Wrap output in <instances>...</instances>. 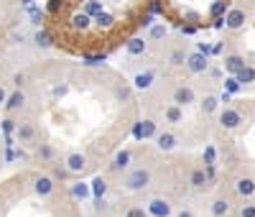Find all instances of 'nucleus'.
<instances>
[{
  "mask_svg": "<svg viewBox=\"0 0 255 217\" xmlns=\"http://www.w3.org/2000/svg\"><path fill=\"white\" fill-rule=\"evenodd\" d=\"M125 189L128 192H140L145 187H151V171H148L145 166H135L125 174V179H123Z\"/></svg>",
  "mask_w": 255,
  "mask_h": 217,
  "instance_id": "nucleus-1",
  "label": "nucleus"
},
{
  "mask_svg": "<svg viewBox=\"0 0 255 217\" xmlns=\"http://www.w3.org/2000/svg\"><path fill=\"white\" fill-rule=\"evenodd\" d=\"M197 100V92H194V87L191 84H176L174 87V92H171V102L174 105H181V107H186V105H191Z\"/></svg>",
  "mask_w": 255,
  "mask_h": 217,
  "instance_id": "nucleus-2",
  "label": "nucleus"
},
{
  "mask_svg": "<svg viewBox=\"0 0 255 217\" xmlns=\"http://www.w3.org/2000/svg\"><path fill=\"white\" fill-rule=\"evenodd\" d=\"M186 69H189L191 74H207V69H209V56L202 54V51H191V54L186 56Z\"/></svg>",
  "mask_w": 255,
  "mask_h": 217,
  "instance_id": "nucleus-3",
  "label": "nucleus"
},
{
  "mask_svg": "<svg viewBox=\"0 0 255 217\" xmlns=\"http://www.w3.org/2000/svg\"><path fill=\"white\" fill-rule=\"evenodd\" d=\"M220 125L225 130H238L243 125V113L235 110V107H225V110L220 113Z\"/></svg>",
  "mask_w": 255,
  "mask_h": 217,
  "instance_id": "nucleus-4",
  "label": "nucleus"
},
{
  "mask_svg": "<svg viewBox=\"0 0 255 217\" xmlns=\"http://www.w3.org/2000/svg\"><path fill=\"white\" fill-rule=\"evenodd\" d=\"M245 20H248V13H245L243 8H230V10L225 13V26H227L230 31H240V28L245 26Z\"/></svg>",
  "mask_w": 255,
  "mask_h": 217,
  "instance_id": "nucleus-5",
  "label": "nucleus"
},
{
  "mask_svg": "<svg viewBox=\"0 0 255 217\" xmlns=\"http://www.w3.org/2000/svg\"><path fill=\"white\" fill-rule=\"evenodd\" d=\"M153 141H156V148L163 151V154H168V151H174V148L179 146V136L171 133V130H161Z\"/></svg>",
  "mask_w": 255,
  "mask_h": 217,
  "instance_id": "nucleus-6",
  "label": "nucleus"
},
{
  "mask_svg": "<svg viewBox=\"0 0 255 217\" xmlns=\"http://www.w3.org/2000/svg\"><path fill=\"white\" fill-rule=\"evenodd\" d=\"M64 166H67L69 174H82L84 169H87V156L79 154V151H72V154L64 159Z\"/></svg>",
  "mask_w": 255,
  "mask_h": 217,
  "instance_id": "nucleus-7",
  "label": "nucleus"
},
{
  "mask_svg": "<svg viewBox=\"0 0 255 217\" xmlns=\"http://www.w3.org/2000/svg\"><path fill=\"white\" fill-rule=\"evenodd\" d=\"M15 138H18L20 143H23V146L33 143V141H36V125H33L31 120L18 123V128H15Z\"/></svg>",
  "mask_w": 255,
  "mask_h": 217,
  "instance_id": "nucleus-8",
  "label": "nucleus"
},
{
  "mask_svg": "<svg viewBox=\"0 0 255 217\" xmlns=\"http://www.w3.org/2000/svg\"><path fill=\"white\" fill-rule=\"evenodd\" d=\"M125 51L130 56H143L148 51V38L145 36H130L125 41Z\"/></svg>",
  "mask_w": 255,
  "mask_h": 217,
  "instance_id": "nucleus-9",
  "label": "nucleus"
},
{
  "mask_svg": "<svg viewBox=\"0 0 255 217\" xmlns=\"http://www.w3.org/2000/svg\"><path fill=\"white\" fill-rule=\"evenodd\" d=\"M133 136H135L138 141H143V138H156V136H158V128H156L153 120H140V123H135V128H133Z\"/></svg>",
  "mask_w": 255,
  "mask_h": 217,
  "instance_id": "nucleus-10",
  "label": "nucleus"
},
{
  "mask_svg": "<svg viewBox=\"0 0 255 217\" xmlns=\"http://www.w3.org/2000/svg\"><path fill=\"white\" fill-rule=\"evenodd\" d=\"M209 174H207V169H194V171H191L189 174V184H191V189H197V192H204L207 187H209Z\"/></svg>",
  "mask_w": 255,
  "mask_h": 217,
  "instance_id": "nucleus-11",
  "label": "nucleus"
},
{
  "mask_svg": "<svg viewBox=\"0 0 255 217\" xmlns=\"http://www.w3.org/2000/svg\"><path fill=\"white\" fill-rule=\"evenodd\" d=\"M245 64H248V61H245V56H243V54H227V56H225V61H222V67H225V72H227L230 77H235V74L245 67Z\"/></svg>",
  "mask_w": 255,
  "mask_h": 217,
  "instance_id": "nucleus-12",
  "label": "nucleus"
},
{
  "mask_svg": "<svg viewBox=\"0 0 255 217\" xmlns=\"http://www.w3.org/2000/svg\"><path fill=\"white\" fill-rule=\"evenodd\" d=\"M148 215H153V217H168L171 215V202L163 200V197H156L148 202Z\"/></svg>",
  "mask_w": 255,
  "mask_h": 217,
  "instance_id": "nucleus-13",
  "label": "nucleus"
},
{
  "mask_svg": "<svg viewBox=\"0 0 255 217\" xmlns=\"http://www.w3.org/2000/svg\"><path fill=\"white\" fill-rule=\"evenodd\" d=\"M163 120H166L168 125H181V123H184V107L171 102V105L163 110Z\"/></svg>",
  "mask_w": 255,
  "mask_h": 217,
  "instance_id": "nucleus-14",
  "label": "nucleus"
},
{
  "mask_svg": "<svg viewBox=\"0 0 255 217\" xmlns=\"http://www.w3.org/2000/svg\"><path fill=\"white\" fill-rule=\"evenodd\" d=\"M26 105V95H23V90H15V92H10L8 95V100H5V110L8 113H15V110H20V107Z\"/></svg>",
  "mask_w": 255,
  "mask_h": 217,
  "instance_id": "nucleus-15",
  "label": "nucleus"
},
{
  "mask_svg": "<svg viewBox=\"0 0 255 217\" xmlns=\"http://www.w3.org/2000/svg\"><path fill=\"white\" fill-rule=\"evenodd\" d=\"M230 210H232V205H230L227 197H217V200H212V205H209L212 217H225V215H230Z\"/></svg>",
  "mask_w": 255,
  "mask_h": 217,
  "instance_id": "nucleus-16",
  "label": "nucleus"
},
{
  "mask_svg": "<svg viewBox=\"0 0 255 217\" xmlns=\"http://www.w3.org/2000/svg\"><path fill=\"white\" fill-rule=\"evenodd\" d=\"M235 189H238L240 197H253V194H255V179L253 177H240L235 182Z\"/></svg>",
  "mask_w": 255,
  "mask_h": 217,
  "instance_id": "nucleus-17",
  "label": "nucleus"
},
{
  "mask_svg": "<svg viewBox=\"0 0 255 217\" xmlns=\"http://www.w3.org/2000/svg\"><path fill=\"white\" fill-rule=\"evenodd\" d=\"M36 187V194H41V197H49V194L54 192V179L51 177H36V182H33Z\"/></svg>",
  "mask_w": 255,
  "mask_h": 217,
  "instance_id": "nucleus-18",
  "label": "nucleus"
},
{
  "mask_svg": "<svg viewBox=\"0 0 255 217\" xmlns=\"http://www.w3.org/2000/svg\"><path fill=\"white\" fill-rule=\"evenodd\" d=\"M110 166H113V171H123V169H128V166H130V151H128V148L118 151Z\"/></svg>",
  "mask_w": 255,
  "mask_h": 217,
  "instance_id": "nucleus-19",
  "label": "nucleus"
},
{
  "mask_svg": "<svg viewBox=\"0 0 255 217\" xmlns=\"http://www.w3.org/2000/svg\"><path fill=\"white\" fill-rule=\"evenodd\" d=\"M33 43L38 49H49V46H54V36L46 31V28H38L36 33H33Z\"/></svg>",
  "mask_w": 255,
  "mask_h": 217,
  "instance_id": "nucleus-20",
  "label": "nucleus"
},
{
  "mask_svg": "<svg viewBox=\"0 0 255 217\" xmlns=\"http://www.w3.org/2000/svg\"><path fill=\"white\" fill-rule=\"evenodd\" d=\"M220 102H222V100H220L217 95H204L202 102H199V107H202V113H204V115H212V113H215L217 107H220Z\"/></svg>",
  "mask_w": 255,
  "mask_h": 217,
  "instance_id": "nucleus-21",
  "label": "nucleus"
},
{
  "mask_svg": "<svg viewBox=\"0 0 255 217\" xmlns=\"http://www.w3.org/2000/svg\"><path fill=\"white\" fill-rule=\"evenodd\" d=\"M151 84H153V72H138L133 77V87H135V90H148Z\"/></svg>",
  "mask_w": 255,
  "mask_h": 217,
  "instance_id": "nucleus-22",
  "label": "nucleus"
},
{
  "mask_svg": "<svg viewBox=\"0 0 255 217\" xmlns=\"http://www.w3.org/2000/svg\"><path fill=\"white\" fill-rule=\"evenodd\" d=\"M235 77H238V82H240L243 87H245V84H253V82H255V67H253V64H245V67H243Z\"/></svg>",
  "mask_w": 255,
  "mask_h": 217,
  "instance_id": "nucleus-23",
  "label": "nucleus"
},
{
  "mask_svg": "<svg viewBox=\"0 0 255 217\" xmlns=\"http://www.w3.org/2000/svg\"><path fill=\"white\" fill-rule=\"evenodd\" d=\"M186 51L184 49H174L171 54H168V64H171V67H184V64H186Z\"/></svg>",
  "mask_w": 255,
  "mask_h": 217,
  "instance_id": "nucleus-24",
  "label": "nucleus"
},
{
  "mask_svg": "<svg viewBox=\"0 0 255 217\" xmlns=\"http://www.w3.org/2000/svg\"><path fill=\"white\" fill-rule=\"evenodd\" d=\"M90 192H92V189H90L87 184H82V182L72 184V197H74V200H87V197H90Z\"/></svg>",
  "mask_w": 255,
  "mask_h": 217,
  "instance_id": "nucleus-25",
  "label": "nucleus"
},
{
  "mask_svg": "<svg viewBox=\"0 0 255 217\" xmlns=\"http://www.w3.org/2000/svg\"><path fill=\"white\" fill-rule=\"evenodd\" d=\"M105 192H108V182H105L102 177H95L92 179V194H95V200L105 197Z\"/></svg>",
  "mask_w": 255,
  "mask_h": 217,
  "instance_id": "nucleus-26",
  "label": "nucleus"
},
{
  "mask_svg": "<svg viewBox=\"0 0 255 217\" xmlns=\"http://www.w3.org/2000/svg\"><path fill=\"white\" fill-rule=\"evenodd\" d=\"M166 36H168V28L161 26V23H153L151 31H148V38H151V41H163Z\"/></svg>",
  "mask_w": 255,
  "mask_h": 217,
  "instance_id": "nucleus-27",
  "label": "nucleus"
},
{
  "mask_svg": "<svg viewBox=\"0 0 255 217\" xmlns=\"http://www.w3.org/2000/svg\"><path fill=\"white\" fill-rule=\"evenodd\" d=\"M215 164H217V151L212 148V146H207V151H204V166L207 169H215Z\"/></svg>",
  "mask_w": 255,
  "mask_h": 217,
  "instance_id": "nucleus-28",
  "label": "nucleus"
},
{
  "mask_svg": "<svg viewBox=\"0 0 255 217\" xmlns=\"http://www.w3.org/2000/svg\"><path fill=\"white\" fill-rule=\"evenodd\" d=\"M84 13H87V15H100L102 13V3H100V0H87Z\"/></svg>",
  "mask_w": 255,
  "mask_h": 217,
  "instance_id": "nucleus-29",
  "label": "nucleus"
},
{
  "mask_svg": "<svg viewBox=\"0 0 255 217\" xmlns=\"http://www.w3.org/2000/svg\"><path fill=\"white\" fill-rule=\"evenodd\" d=\"M74 26H77V28H82V31H84V28H90V15L84 13V10H82L79 15H74Z\"/></svg>",
  "mask_w": 255,
  "mask_h": 217,
  "instance_id": "nucleus-30",
  "label": "nucleus"
},
{
  "mask_svg": "<svg viewBox=\"0 0 255 217\" xmlns=\"http://www.w3.org/2000/svg\"><path fill=\"white\" fill-rule=\"evenodd\" d=\"M225 10H227V0H217V3L209 8V15H220V13H225Z\"/></svg>",
  "mask_w": 255,
  "mask_h": 217,
  "instance_id": "nucleus-31",
  "label": "nucleus"
},
{
  "mask_svg": "<svg viewBox=\"0 0 255 217\" xmlns=\"http://www.w3.org/2000/svg\"><path fill=\"white\" fill-rule=\"evenodd\" d=\"M225 87H227V92H238L243 84L238 82V77H227V79H225Z\"/></svg>",
  "mask_w": 255,
  "mask_h": 217,
  "instance_id": "nucleus-32",
  "label": "nucleus"
},
{
  "mask_svg": "<svg viewBox=\"0 0 255 217\" xmlns=\"http://www.w3.org/2000/svg\"><path fill=\"white\" fill-rule=\"evenodd\" d=\"M26 79H28V77H26V72H15V74H13V84H15V90H20V87L26 84Z\"/></svg>",
  "mask_w": 255,
  "mask_h": 217,
  "instance_id": "nucleus-33",
  "label": "nucleus"
},
{
  "mask_svg": "<svg viewBox=\"0 0 255 217\" xmlns=\"http://www.w3.org/2000/svg\"><path fill=\"white\" fill-rule=\"evenodd\" d=\"M38 156H41V159H46V161H49V159H54V148L44 143V146L38 148Z\"/></svg>",
  "mask_w": 255,
  "mask_h": 217,
  "instance_id": "nucleus-34",
  "label": "nucleus"
},
{
  "mask_svg": "<svg viewBox=\"0 0 255 217\" xmlns=\"http://www.w3.org/2000/svg\"><path fill=\"white\" fill-rule=\"evenodd\" d=\"M240 217H255V205H240Z\"/></svg>",
  "mask_w": 255,
  "mask_h": 217,
  "instance_id": "nucleus-35",
  "label": "nucleus"
},
{
  "mask_svg": "<svg viewBox=\"0 0 255 217\" xmlns=\"http://www.w3.org/2000/svg\"><path fill=\"white\" fill-rule=\"evenodd\" d=\"M125 217H148V212L143 207H130V210L125 212Z\"/></svg>",
  "mask_w": 255,
  "mask_h": 217,
  "instance_id": "nucleus-36",
  "label": "nucleus"
},
{
  "mask_svg": "<svg viewBox=\"0 0 255 217\" xmlns=\"http://www.w3.org/2000/svg\"><path fill=\"white\" fill-rule=\"evenodd\" d=\"M15 128H18V123H15V120H10V118H5V120H3V130H5L8 136H10V133H15Z\"/></svg>",
  "mask_w": 255,
  "mask_h": 217,
  "instance_id": "nucleus-37",
  "label": "nucleus"
},
{
  "mask_svg": "<svg viewBox=\"0 0 255 217\" xmlns=\"http://www.w3.org/2000/svg\"><path fill=\"white\" fill-rule=\"evenodd\" d=\"M95 210H97V212H108V210H110V205L105 202V197H100V200H95Z\"/></svg>",
  "mask_w": 255,
  "mask_h": 217,
  "instance_id": "nucleus-38",
  "label": "nucleus"
},
{
  "mask_svg": "<svg viewBox=\"0 0 255 217\" xmlns=\"http://www.w3.org/2000/svg\"><path fill=\"white\" fill-rule=\"evenodd\" d=\"M153 20H156L153 15H143V18H140V28H151Z\"/></svg>",
  "mask_w": 255,
  "mask_h": 217,
  "instance_id": "nucleus-39",
  "label": "nucleus"
},
{
  "mask_svg": "<svg viewBox=\"0 0 255 217\" xmlns=\"http://www.w3.org/2000/svg\"><path fill=\"white\" fill-rule=\"evenodd\" d=\"M5 100H8V90L0 84V105H5Z\"/></svg>",
  "mask_w": 255,
  "mask_h": 217,
  "instance_id": "nucleus-40",
  "label": "nucleus"
},
{
  "mask_svg": "<svg viewBox=\"0 0 255 217\" xmlns=\"http://www.w3.org/2000/svg\"><path fill=\"white\" fill-rule=\"evenodd\" d=\"M100 61H105V54H100V56H90V59H87V64H100Z\"/></svg>",
  "mask_w": 255,
  "mask_h": 217,
  "instance_id": "nucleus-41",
  "label": "nucleus"
},
{
  "mask_svg": "<svg viewBox=\"0 0 255 217\" xmlns=\"http://www.w3.org/2000/svg\"><path fill=\"white\" fill-rule=\"evenodd\" d=\"M194 31H197L194 26H184V28H181V33H186V36H191V33H194Z\"/></svg>",
  "mask_w": 255,
  "mask_h": 217,
  "instance_id": "nucleus-42",
  "label": "nucleus"
},
{
  "mask_svg": "<svg viewBox=\"0 0 255 217\" xmlns=\"http://www.w3.org/2000/svg\"><path fill=\"white\" fill-rule=\"evenodd\" d=\"M176 217H194V212H189V210H181Z\"/></svg>",
  "mask_w": 255,
  "mask_h": 217,
  "instance_id": "nucleus-43",
  "label": "nucleus"
},
{
  "mask_svg": "<svg viewBox=\"0 0 255 217\" xmlns=\"http://www.w3.org/2000/svg\"><path fill=\"white\" fill-rule=\"evenodd\" d=\"M26 3H31V0H26Z\"/></svg>",
  "mask_w": 255,
  "mask_h": 217,
  "instance_id": "nucleus-44",
  "label": "nucleus"
}]
</instances>
